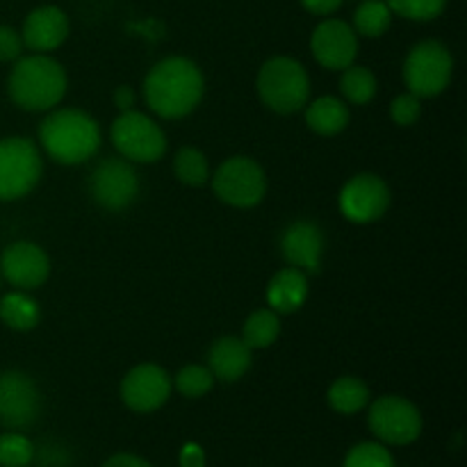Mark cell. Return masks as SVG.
<instances>
[{
    "label": "cell",
    "mask_w": 467,
    "mask_h": 467,
    "mask_svg": "<svg viewBox=\"0 0 467 467\" xmlns=\"http://www.w3.org/2000/svg\"><path fill=\"white\" fill-rule=\"evenodd\" d=\"M392 26V12L386 0H363L354 12V32L356 35L377 39L383 36Z\"/></svg>",
    "instance_id": "obj_24"
},
{
    "label": "cell",
    "mask_w": 467,
    "mask_h": 467,
    "mask_svg": "<svg viewBox=\"0 0 467 467\" xmlns=\"http://www.w3.org/2000/svg\"><path fill=\"white\" fill-rule=\"evenodd\" d=\"M112 144L123 160L137 164L158 162L167 153V137L164 130L146 114L128 109L121 112L112 123Z\"/></svg>",
    "instance_id": "obj_6"
},
{
    "label": "cell",
    "mask_w": 467,
    "mask_h": 467,
    "mask_svg": "<svg viewBox=\"0 0 467 467\" xmlns=\"http://www.w3.org/2000/svg\"><path fill=\"white\" fill-rule=\"evenodd\" d=\"M181 467H205V451L196 442H187L181 450Z\"/></svg>",
    "instance_id": "obj_33"
},
{
    "label": "cell",
    "mask_w": 467,
    "mask_h": 467,
    "mask_svg": "<svg viewBox=\"0 0 467 467\" xmlns=\"http://www.w3.org/2000/svg\"><path fill=\"white\" fill-rule=\"evenodd\" d=\"M369 431L386 445H410L422 433V415L413 401L400 395H383L369 406Z\"/></svg>",
    "instance_id": "obj_9"
},
{
    "label": "cell",
    "mask_w": 467,
    "mask_h": 467,
    "mask_svg": "<svg viewBox=\"0 0 467 467\" xmlns=\"http://www.w3.org/2000/svg\"><path fill=\"white\" fill-rule=\"evenodd\" d=\"M308 299V276L296 267L281 269L274 274L267 287V304L274 313L292 315Z\"/></svg>",
    "instance_id": "obj_19"
},
{
    "label": "cell",
    "mask_w": 467,
    "mask_h": 467,
    "mask_svg": "<svg viewBox=\"0 0 467 467\" xmlns=\"http://www.w3.org/2000/svg\"><path fill=\"white\" fill-rule=\"evenodd\" d=\"M23 46L35 53H50L68 36V16L55 5L32 9L23 21Z\"/></svg>",
    "instance_id": "obj_17"
},
{
    "label": "cell",
    "mask_w": 467,
    "mask_h": 467,
    "mask_svg": "<svg viewBox=\"0 0 467 467\" xmlns=\"http://www.w3.org/2000/svg\"><path fill=\"white\" fill-rule=\"evenodd\" d=\"M173 171L176 178L187 187H203L210 181L208 158L194 146H185L173 158Z\"/></svg>",
    "instance_id": "obj_26"
},
{
    "label": "cell",
    "mask_w": 467,
    "mask_h": 467,
    "mask_svg": "<svg viewBox=\"0 0 467 467\" xmlns=\"http://www.w3.org/2000/svg\"><path fill=\"white\" fill-rule=\"evenodd\" d=\"M390 208V187L377 173L349 178L340 192V210L351 223L379 222Z\"/></svg>",
    "instance_id": "obj_12"
},
{
    "label": "cell",
    "mask_w": 467,
    "mask_h": 467,
    "mask_svg": "<svg viewBox=\"0 0 467 467\" xmlns=\"http://www.w3.org/2000/svg\"><path fill=\"white\" fill-rule=\"evenodd\" d=\"M328 404L336 413L354 415L369 404V388L358 377H340L328 388Z\"/></svg>",
    "instance_id": "obj_22"
},
{
    "label": "cell",
    "mask_w": 467,
    "mask_h": 467,
    "mask_svg": "<svg viewBox=\"0 0 467 467\" xmlns=\"http://www.w3.org/2000/svg\"><path fill=\"white\" fill-rule=\"evenodd\" d=\"M342 3H345V0H301V5H304L310 14H317V16L333 14L336 9H340Z\"/></svg>",
    "instance_id": "obj_34"
},
{
    "label": "cell",
    "mask_w": 467,
    "mask_h": 467,
    "mask_svg": "<svg viewBox=\"0 0 467 467\" xmlns=\"http://www.w3.org/2000/svg\"><path fill=\"white\" fill-rule=\"evenodd\" d=\"M345 467H395V459L381 442H358L347 454Z\"/></svg>",
    "instance_id": "obj_30"
},
{
    "label": "cell",
    "mask_w": 467,
    "mask_h": 467,
    "mask_svg": "<svg viewBox=\"0 0 467 467\" xmlns=\"http://www.w3.org/2000/svg\"><path fill=\"white\" fill-rule=\"evenodd\" d=\"M39 140L50 160L73 167L94 158L100 146V128L82 109H55L41 121Z\"/></svg>",
    "instance_id": "obj_3"
},
{
    "label": "cell",
    "mask_w": 467,
    "mask_h": 467,
    "mask_svg": "<svg viewBox=\"0 0 467 467\" xmlns=\"http://www.w3.org/2000/svg\"><path fill=\"white\" fill-rule=\"evenodd\" d=\"M0 319L12 331H32L41 322V308L27 292H9L0 299Z\"/></svg>",
    "instance_id": "obj_21"
},
{
    "label": "cell",
    "mask_w": 467,
    "mask_h": 467,
    "mask_svg": "<svg viewBox=\"0 0 467 467\" xmlns=\"http://www.w3.org/2000/svg\"><path fill=\"white\" fill-rule=\"evenodd\" d=\"M392 14L409 21H433L447 7V0H386Z\"/></svg>",
    "instance_id": "obj_29"
},
{
    "label": "cell",
    "mask_w": 467,
    "mask_h": 467,
    "mask_svg": "<svg viewBox=\"0 0 467 467\" xmlns=\"http://www.w3.org/2000/svg\"><path fill=\"white\" fill-rule=\"evenodd\" d=\"M213 190L219 201L233 208H254L265 199L267 176L255 160L235 155L219 164L213 176Z\"/></svg>",
    "instance_id": "obj_8"
},
{
    "label": "cell",
    "mask_w": 467,
    "mask_h": 467,
    "mask_svg": "<svg viewBox=\"0 0 467 467\" xmlns=\"http://www.w3.org/2000/svg\"><path fill=\"white\" fill-rule=\"evenodd\" d=\"M205 80L187 57H167L155 64L144 80V99L150 112L162 119H182L199 108Z\"/></svg>",
    "instance_id": "obj_1"
},
{
    "label": "cell",
    "mask_w": 467,
    "mask_h": 467,
    "mask_svg": "<svg viewBox=\"0 0 467 467\" xmlns=\"http://www.w3.org/2000/svg\"><path fill=\"white\" fill-rule=\"evenodd\" d=\"M340 89L349 103L368 105L377 96V76L368 67L351 64V67L342 71Z\"/></svg>",
    "instance_id": "obj_25"
},
{
    "label": "cell",
    "mask_w": 467,
    "mask_h": 467,
    "mask_svg": "<svg viewBox=\"0 0 467 467\" xmlns=\"http://www.w3.org/2000/svg\"><path fill=\"white\" fill-rule=\"evenodd\" d=\"M420 114H422V103L415 94H401L397 96L390 103V119L401 128L415 126L420 121Z\"/></svg>",
    "instance_id": "obj_31"
},
{
    "label": "cell",
    "mask_w": 467,
    "mask_h": 467,
    "mask_svg": "<svg viewBox=\"0 0 467 467\" xmlns=\"http://www.w3.org/2000/svg\"><path fill=\"white\" fill-rule=\"evenodd\" d=\"M100 467H153L146 459L135 454H114Z\"/></svg>",
    "instance_id": "obj_35"
},
{
    "label": "cell",
    "mask_w": 467,
    "mask_h": 467,
    "mask_svg": "<svg viewBox=\"0 0 467 467\" xmlns=\"http://www.w3.org/2000/svg\"><path fill=\"white\" fill-rule=\"evenodd\" d=\"M349 108L336 96H322V99L313 100L306 109V123H308L310 130L322 137L340 135L349 126Z\"/></svg>",
    "instance_id": "obj_20"
},
{
    "label": "cell",
    "mask_w": 467,
    "mask_h": 467,
    "mask_svg": "<svg viewBox=\"0 0 467 467\" xmlns=\"http://www.w3.org/2000/svg\"><path fill=\"white\" fill-rule=\"evenodd\" d=\"M310 50L315 62L328 71H345L356 62L358 55V35L349 23L340 18H327L315 27L310 36Z\"/></svg>",
    "instance_id": "obj_13"
},
{
    "label": "cell",
    "mask_w": 467,
    "mask_h": 467,
    "mask_svg": "<svg viewBox=\"0 0 467 467\" xmlns=\"http://www.w3.org/2000/svg\"><path fill=\"white\" fill-rule=\"evenodd\" d=\"M278 336H281V319L272 308L255 310L246 317L242 328V340L249 349H267L278 340Z\"/></svg>",
    "instance_id": "obj_23"
},
{
    "label": "cell",
    "mask_w": 467,
    "mask_h": 467,
    "mask_svg": "<svg viewBox=\"0 0 467 467\" xmlns=\"http://www.w3.org/2000/svg\"><path fill=\"white\" fill-rule=\"evenodd\" d=\"M35 459V447L23 433L0 436V467H27Z\"/></svg>",
    "instance_id": "obj_28"
},
{
    "label": "cell",
    "mask_w": 467,
    "mask_h": 467,
    "mask_svg": "<svg viewBox=\"0 0 467 467\" xmlns=\"http://www.w3.org/2000/svg\"><path fill=\"white\" fill-rule=\"evenodd\" d=\"M283 258L290 263V267L301 269V272L315 274L319 269L324 254V235L317 223L308 219L290 223L281 237Z\"/></svg>",
    "instance_id": "obj_16"
},
{
    "label": "cell",
    "mask_w": 467,
    "mask_h": 467,
    "mask_svg": "<svg viewBox=\"0 0 467 467\" xmlns=\"http://www.w3.org/2000/svg\"><path fill=\"white\" fill-rule=\"evenodd\" d=\"M454 76V57L450 48L436 39L420 41L404 62V82L418 99H433L450 87Z\"/></svg>",
    "instance_id": "obj_5"
},
{
    "label": "cell",
    "mask_w": 467,
    "mask_h": 467,
    "mask_svg": "<svg viewBox=\"0 0 467 467\" xmlns=\"http://www.w3.org/2000/svg\"><path fill=\"white\" fill-rule=\"evenodd\" d=\"M171 377L160 365L144 363L132 368L121 381V400L135 413H153L171 397Z\"/></svg>",
    "instance_id": "obj_14"
},
{
    "label": "cell",
    "mask_w": 467,
    "mask_h": 467,
    "mask_svg": "<svg viewBox=\"0 0 467 467\" xmlns=\"http://www.w3.org/2000/svg\"><path fill=\"white\" fill-rule=\"evenodd\" d=\"M260 100L278 114H295L304 109L310 96V78L304 64L292 57H272L258 73Z\"/></svg>",
    "instance_id": "obj_4"
},
{
    "label": "cell",
    "mask_w": 467,
    "mask_h": 467,
    "mask_svg": "<svg viewBox=\"0 0 467 467\" xmlns=\"http://www.w3.org/2000/svg\"><path fill=\"white\" fill-rule=\"evenodd\" d=\"M91 199L109 213H121L140 194V178L128 160L108 158L91 171Z\"/></svg>",
    "instance_id": "obj_10"
},
{
    "label": "cell",
    "mask_w": 467,
    "mask_h": 467,
    "mask_svg": "<svg viewBox=\"0 0 467 467\" xmlns=\"http://www.w3.org/2000/svg\"><path fill=\"white\" fill-rule=\"evenodd\" d=\"M39 149L26 137L0 140V201H16L30 194L41 178Z\"/></svg>",
    "instance_id": "obj_7"
},
{
    "label": "cell",
    "mask_w": 467,
    "mask_h": 467,
    "mask_svg": "<svg viewBox=\"0 0 467 467\" xmlns=\"http://www.w3.org/2000/svg\"><path fill=\"white\" fill-rule=\"evenodd\" d=\"M213 372H210V368H203V365H187L176 377L178 392L182 397H187V400H199V397L208 395L213 390Z\"/></svg>",
    "instance_id": "obj_27"
},
{
    "label": "cell",
    "mask_w": 467,
    "mask_h": 467,
    "mask_svg": "<svg viewBox=\"0 0 467 467\" xmlns=\"http://www.w3.org/2000/svg\"><path fill=\"white\" fill-rule=\"evenodd\" d=\"M7 91L12 103L26 112H46L67 94V71L46 53L18 57L7 78Z\"/></svg>",
    "instance_id": "obj_2"
},
{
    "label": "cell",
    "mask_w": 467,
    "mask_h": 467,
    "mask_svg": "<svg viewBox=\"0 0 467 467\" xmlns=\"http://www.w3.org/2000/svg\"><path fill=\"white\" fill-rule=\"evenodd\" d=\"M41 413V395L27 374L9 369L0 374V424L12 431L32 427Z\"/></svg>",
    "instance_id": "obj_11"
},
{
    "label": "cell",
    "mask_w": 467,
    "mask_h": 467,
    "mask_svg": "<svg viewBox=\"0 0 467 467\" xmlns=\"http://www.w3.org/2000/svg\"><path fill=\"white\" fill-rule=\"evenodd\" d=\"M135 99H137L135 89H132V87H128V85H121L117 91H114V105H117L121 112H128V109H132V105H135Z\"/></svg>",
    "instance_id": "obj_36"
},
{
    "label": "cell",
    "mask_w": 467,
    "mask_h": 467,
    "mask_svg": "<svg viewBox=\"0 0 467 467\" xmlns=\"http://www.w3.org/2000/svg\"><path fill=\"white\" fill-rule=\"evenodd\" d=\"M0 274L14 287L30 292L48 281L50 260L41 246L32 242H14L0 255Z\"/></svg>",
    "instance_id": "obj_15"
},
{
    "label": "cell",
    "mask_w": 467,
    "mask_h": 467,
    "mask_svg": "<svg viewBox=\"0 0 467 467\" xmlns=\"http://www.w3.org/2000/svg\"><path fill=\"white\" fill-rule=\"evenodd\" d=\"M23 36L9 26H0V62H16L23 53Z\"/></svg>",
    "instance_id": "obj_32"
},
{
    "label": "cell",
    "mask_w": 467,
    "mask_h": 467,
    "mask_svg": "<svg viewBox=\"0 0 467 467\" xmlns=\"http://www.w3.org/2000/svg\"><path fill=\"white\" fill-rule=\"evenodd\" d=\"M251 351L242 337L223 336L210 347L208 368L214 379L223 383H235L251 369Z\"/></svg>",
    "instance_id": "obj_18"
}]
</instances>
